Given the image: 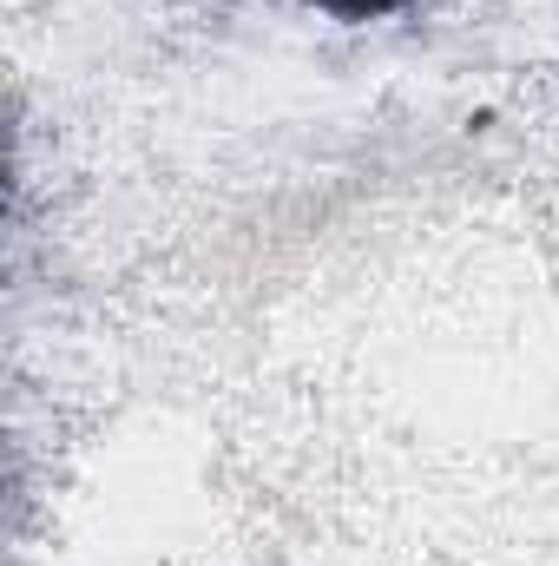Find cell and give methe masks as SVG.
Returning <instances> with one entry per match:
<instances>
[{
  "instance_id": "1",
  "label": "cell",
  "mask_w": 559,
  "mask_h": 566,
  "mask_svg": "<svg viewBox=\"0 0 559 566\" xmlns=\"http://www.w3.org/2000/svg\"><path fill=\"white\" fill-rule=\"evenodd\" d=\"M303 7L336 13V20H382V13H402V7H415V0H303Z\"/></svg>"
}]
</instances>
